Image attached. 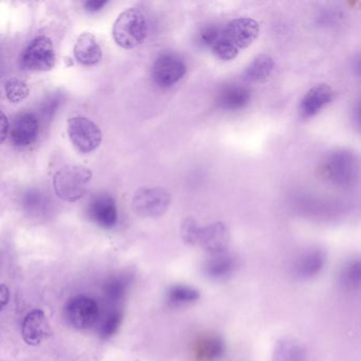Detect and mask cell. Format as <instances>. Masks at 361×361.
Here are the masks:
<instances>
[{"label": "cell", "instance_id": "cell-1", "mask_svg": "<svg viewBox=\"0 0 361 361\" xmlns=\"http://www.w3.org/2000/svg\"><path fill=\"white\" fill-rule=\"evenodd\" d=\"M259 35V26L255 20L235 18L221 26L219 39L211 49L219 60L232 61L240 54V50L252 45Z\"/></svg>", "mask_w": 361, "mask_h": 361}, {"label": "cell", "instance_id": "cell-2", "mask_svg": "<svg viewBox=\"0 0 361 361\" xmlns=\"http://www.w3.org/2000/svg\"><path fill=\"white\" fill-rule=\"evenodd\" d=\"M147 29L145 13L138 8H130L118 16L114 25V39L120 47L133 49L145 41Z\"/></svg>", "mask_w": 361, "mask_h": 361}, {"label": "cell", "instance_id": "cell-3", "mask_svg": "<svg viewBox=\"0 0 361 361\" xmlns=\"http://www.w3.org/2000/svg\"><path fill=\"white\" fill-rule=\"evenodd\" d=\"M92 177L90 169L82 166H64L54 175V191L65 202H77L85 195Z\"/></svg>", "mask_w": 361, "mask_h": 361}, {"label": "cell", "instance_id": "cell-4", "mask_svg": "<svg viewBox=\"0 0 361 361\" xmlns=\"http://www.w3.org/2000/svg\"><path fill=\"white\" fill-rule=\"evenodd\" d=\"M323 172L334 185L341 188L350 187L354 185L358 173L356 157L350 152H334L325 160Z\"/></svg>", "mask_w": 361, "mask_h": 361}, {"label": "cell", "instance_id": "cell-5", "mask_svg": "<svg viewBox=\"0 0 361 361\" xmlns=\"http://www.w3.org/2000/svg\"><path fill=\"white\" fill-rule=\"evenodd\" d=\"M56 61V50L51 39L45 35L35 37L20 56V64L27 71H48Z\"/></svg>", "mask_w": 361, "mask_h": 361}, {"label": "cell", "instance_id": "cell-6", "mask_svg": "<svg viewBox=\"0 0 361 361\" xmlns=\"http://www.w3.org/2000/svg\"><path fill=\"white\" fill-rule=\"evenodd\" d=\"M68 135L71 143L81 153H90L98 149L102 141V133L88 118L73 117L68 120Z\"/></svg>", "mask_w": 361, "mask_h": 361}, {"label": "cell", "instance_id": "cell-7", "mask_svg": "<svg viewBox=\"0 0 361 361\" xmlns=\"http://www.w3.org/2000/svg\"><path fill=\"white\" fill-rule=\"evenodd\" d=\"M171 195L162 188H145L135 194L133 209L141 217H158L168 211Z\"/></svg>", "mask_w": 361, "mask_h": 361}, {"label": "cell", "instance_id": "cell-8", "mask_svg": "<svg viewBox=\"0 0 361 361\" xmlns=\"http://www.w3.org/2000/svg\"><path fill=\"white\" fill-rule=\"evenodd\" d=\"M187 73V65L174 54H160L152 67L154 83L160 88H170L178 83Z\"/></svg>", "mask_w": 361, "mask_h": 361}, {"label": "cell", "instance_id": "cell-9", "mask_svg": "<svg viewBox=\"0 0 361 361\" xmlns=\"http://www.w3.org/2000/svg\"><path fill=\"white\" fill-rule=\"evenodd\" d=\"M67 320L78 329L92 327L100 317L98 303L87 295H75L67 302L65 307Z\"/></svg>", "mask_w": 361, "mask_h": 361}, {"label": "cell", "instance_id": "cell-10", "mask_svg": "<svg viewBox=\"0 0 361 361\" xmlns=\"http://www.w3.org/2000/svg\"><path fill=\"white\" fill-rule=\"evenodd\" d=\"M325 265L326 255L324 251L319 248H310L295 257L291 265V274L297 280H312L322 272Z\"/></svg>", "mask_w": 361, "mask_h": 361}, {"label": "cell", "instance_id": "cell-11", "mask_svg": "<svg viewBox=\"0 0 361 361\" xmlns=\"http://www.w3.org/2000/svg\"><path fill=\"white\" fill-rule=\"evenodd\" d=\"M230 243V232L223 223H213L200 227L197 245L211 255L225 252Z\"/></svg>", "mask_w": 361, "mask_h": 361}, {"label": "cell", "instance_id": "cell-12", "mask_svg": "<svg viewBox=\"0 0 361 361\" xmlns=\"http://www.w3.org/2000/svg\"><path fill=\"white\" fill-rule=\"evenodd\" d=\"M334 90L327 84H318L310 88L299 105V114L303 119H310L320 113L333 101Z\"/></svg>", "mask_w": 361, "mask_h": 361}, {"label": "cell", "instance_id": "cell-13", "mask_svg": "<svg viewBox=\"0 0 361 361\" xmlns=\"http://www.w3.org/2000/svg\"><path fill=\"white\" fill-rule=\"evenodd\" d=\"M238 268V259L225 251L211 255L202 266V272L210 280L221 282L233 276Z\"/></svg>", "mask_w": 361, "mask_h": 361}, {"label": "cell", "instance_id": "cell-14", "mask_svg": "<svg viewBox=\"0 0 361 361\" xmlns=\"http://www.w3.org/2000/svg\"><path fill=\"white\" fill-rule=\"evenodd\" d=\"M22 335L29 345H39L50 335V326L45 312L35 310L25 317L23 322Z\"/></svg>", "mask_w": 361, "mask_h": 361}, {"label": "cell", "instance_id": "cell-15", "mask_svg": "<svg viewBox=\"0 0 361 361\" xmlns=\"http://www.w3.org/2000/svg\"><path fill=\"white\" fill-rule=\"evenodd\" d=\"M88 214L100 227L111 229L118 221L117 204L109 194H101L90 202Z\"/></svg>", "mask_w": 361, "mask_h": 361}, {"label": "cell", "instance_id": "cell-16", "mask_svg": "<svg viewBox=\"0 0 361 361\" xmlns=\"http://www.w3.org/2000/svg\"><path fill=\"white\" fill-rule=\"evenodd\" d=\"M39 124L33 114L18 116L11 128L12 142L16 147H25L32 145L39 136Z\"/></svg>", "mask_w": 361, "mask_h": 361}, {"label": "cell", "instance_id": "cell-17", "mask_svg": "<svg viewBox=\"0 0 361 361\" xmlns=\"http://www.w3.org/2000/svg\"><path fill=\"white\" fill-rule=\"evenodd\" d=\"M251 92L246 86L229 84L221 88L217 97V103L225 111H240L250 102Z\"/></svg>", "mask_w": 361, "mask_h": 361}, {"label": "cell", "instance_id": "cell-18", "mask_svg": "<svg viewBox=\"0 0 361 361\" xmlns=\"http://www.w3.org/2000/svg\"><path fill=\"white\" fill-rule=\"evenodd\" d=\"M73 51L75 59L86 66L98 64L102 59V50L92 33H82L77 39Z\"/></svg>", "mask_w": 361, "mask_h": 361}, {"label": "cell", "instance_id": "cell-19", "mask_svg": "<svg viewBox=\"0 0 361 361\" xmlns=\"http://www.w3.org/2000/svg\"><path fill=\"white\" fill-rule=\"evenodd\" d=\"M225 354V341L219 336H204L196 342L195 356L198 361H219Z\"/></svg>", "mask_w": 361, "mask_h": 361}, {"label": "cell", "instance_id": "cell-20", "mask_svg": "<svg viewBox=\"0 0 361 361\" xmlns=\"http://www.w3.org/2000/svg\"><path fill=\"white\" fill-rule=\"evenodd\" d=\"M274 68V59L268 54H259L253 59L245 71V80L252 83L266 81L271 75Z\"/></svg>", "mask_w": 361, "mask_h": 361}, {"label": "cell", "instance_id": "cell-21", "mask_svg": "<svg viewBox=\"0 0 361 361\" xmlns=\"http://www.w3.org/2000/svg\"><path fill=\"white\" fill-rule=\"evenodd\" d=\"M274 361H307V353L303 345L293 339H282L276 344Z\"/></svg>", "mask_w": 361, "mask_h": 361}, {"label": "cell", "instance_id": "cell-22", "mask_svg": "<svg viewBox=\"0 0 361 361\" xmlns=\"http://www.w3.org/2000/svg\"><path fill=\"white\" fill-rule=\"evenodd\" d=\"M200 291L188 285H173L166 293V300L173 306H185L200 299Z\"/></svg>", "mask_w": 361, "mask_h": 361}, {"label": "cell", "instance_id": "cell-23", "mask_svg": "<svg viewBox=\"0 0 361 361\" xmlns=\"http://www.w3.org/2000/svg\"><path fill=\"white\" fill-rule=\"evenodd\" d=\"M339 283L345 290L359 289L361 284V263L359 259H352L344 264L339 274Z\"/></svg>", "mask_w": 361, "mask_h": 361}, {"label": "cell", "instance_id": "cell-24", "mask_svg": "<svg viewBox=\"0 0 361 361\" xmlns=\"http://www.w3.org/2000/svg\"><path fill=\"white\" fill-rule=\"evenodd\" d=\"M128 280L124 276H115L105 283L103 293L111 304H117L123 300L128 290Z\"/></svg>", "mask_w": 361, "mask_h": 361}, {"label": "cell", "instance_id": "cell-25", "mask_svg": "<svg viewBox=\"0 0 361 361\" xmlns=\"http://www.w3.org/2000/svg\"><path fill=\"white\" fill-rule=\"evenodd\" d=\"M48 198L39 190H29L24 196L25 210L33 215L43 214L48 208Z\"/></svg>", "mask_w": 361, "mask_h": 361}, {"label": "cell", "instance_id": "cell-26", "mask_svg": "<svg viewBox=\"0 0 361 361\" xmlns=\"http://www.w3.org/2000/svg\"><path fill=\"white\" fill-rule=\"evenodd\" d=\"M121 322V310H118V308H113V310H109L105 314V316L103 317L102 320H101L100 327H99L101 337L107 339V338H111V336L115 335L118 329H119Z\"/></svg>", "mask_w": 361, "mask_h": 361}, {"label": "cell", "instance_id": "cell-27", "mask_svg": "<svg viewBox=\"0 0 361 361\" xmlns=\"http://www.w3.org/2000/svg\"><path fill=\"white\" fill-rule=\"evenodd\" d=\"M5 92L8 100L16 104V103L24 101L29 96L30 90H29L28 85L22 80L12 78V79L6 82Z\"/></svg>", "mask_w": 361, "mask_h": 361}, {"label": "cell", "instance_id": "cell-28", "mask_svg": "<svg viewBox=\"0 0 361 361\" xmlns=\"http://www.w3.org/2000/svg\"><path fill=\"white\" fill-rule=\"evenodd\" d=\"M221 26L216 24L207 25L200 29L197 35V43L202 47H212L219 39Z\"/></svg>", "mask_w": 361, "mask_h": 361}, {"label": "cell", "instance_id": "cell-29", "mask_svg": "<svg viewBox=\"0 0 361 361\" xmlns=\"http://www.w3.org/2000/svg\"><path fill=\"white\" fill-rule=\"evenodd\" d=\"M200 227L193 219H187L181 225V236L183 240L189 245H197L198 233Z\"/></svg>", "mask_w": 361, "mask_h": 361}, {"label": "cell", "instance_id": "cell-30", "mask_svg": "<svg viewBox=\"0 0 361 361\" xmlns=\"http://www.w3.org/2000/svg\"><path fill=\"white\" fill-rule=\"evenodd\" d=\"M8 132H9V121L6 114L0 109V143L6 140Z\"/></svg>", "mask_w": 361, "mask_h": 361}, {"label": "cell", "instance_id": "cell-31", "mask_svg": "<svg viewBox=\"0 0 361 361\" xmlns=\"http://www.w3.org/2000/svg\"><path fill=\"white\" fill-rule=\"evenodd\" d=\"M107 3H109L107 0H90L85 4V9L88 12L100 11Z\"/></svg>", "mask_w": 361, "mask_h": 361}, {"label": "cell", "instance_id": "cell-32", "mask_svg": "<svg viewBox=\"0 0 361 361\" xmlns=\"http://www.w3.org/2000/svg\"><path fill=\"white\" fill-rule=\"evenodd\" d=\"M10 290L5 284H0V312L9 303Z\"/></svg>", "mask_w": 361, "mask_h": 361}]
</instances>
